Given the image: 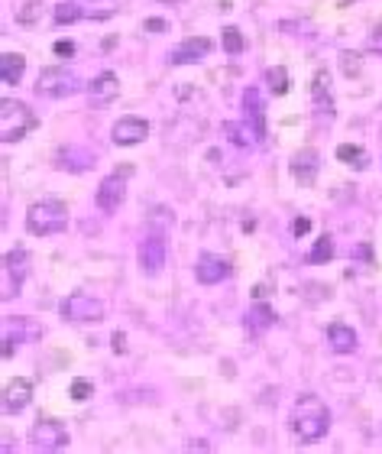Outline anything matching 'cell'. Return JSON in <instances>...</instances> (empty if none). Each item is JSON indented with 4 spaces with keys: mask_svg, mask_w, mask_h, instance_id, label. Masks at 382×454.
Listing matches in <instances>:
<instances>
[{
    "mask_svg": "<svg viewBox=\"0 0 382 454\" xmlns=\"http://www.w3.org/2000/svg\"><path fill=\"white\" fill-rule=\"evenodd\" d=\"M42 13H46V3H42V0H26L17 13V23L19 26H36L39 19H42Z\"/></svg>",
    "mask_w": 382,
    "mask_h": 454,
    "instance_id": "484cf974",
    "label": "cell"
},
{
    "mask_svg": "<svg viewBox=\"0 0 382 454\" xmlns=\"http://www.w3.org/2000/svg\"><path fill=\"white\" fill-rule=\"evenodd\" d=\"M58 162H65L72 172H84L91 169L94 156L88 150H78V146H65V150H58Z\"/></svg>",
    "mask_w": 382,
    "mask_h": 454,
    "instance_id": "7402d4cb",
    "label": "cell"
},
{
    "mask_svg": "<svg viewBox=\"0 0 382 454\" xmlns=\"http://www.w3.org/2000/svg\"><path fill=\"white\" fill-rule=\"evenodd\" d=\"M308 230H311V221H308V218H295V224H292V234L301 237V234H308Z\"/></svg>",
    "mask_w": 382,
    "mask_h": 454,
    "instance_id": "4dcf8cb0",
    "label": "cell"
},
{
    "mask_svg": "<svg viewBox=\"0 0 382 454\" xmlns=\"http://www.w3.org/2000/svg\"><path fill=\"white\" fill-rule=\"evenodd\" d=\"M214 49V42L205 36H191V39H182L175 49H172V65H191V62H198V58H205L207 52Z\"/></svg>",
    "mask_w": 382,
    "mask_h": 454,
    "instance_id": "4fadbf2b",
    "label": "cell"
},
{
    "mask_svg": "<svg viewBox=\"0 0 382 454\" xmlns=\"http://www.w3.org/2000/svg\"><path fill=\"white\" fill-rule=\"evenodd\" d=\"M146 29H152V33H159V29H166V23H162V19H150V23H146Z\"/></svg>",
    "mask_w": 382,
    "mask_h": 454,
    "instance_id": "836d02e7",
    "label": "cell"
},
{
    "mask_svg": "<svg viewBox=\"0 0 382 454\" xmlns=\"http://www.w3.org/2000/svg\"><path fill=\"white\" fill-rule=\"evenodd\" d=\"M327 340H331V350L334 354H353L356 344H360V338H356V331L350 328V324H327Z\"/></svg>",
    "mask_w": 382,
    "mask_h": 454,
    "instance_id": "ac0fdd59",
    "label": "cell"
},
{
    "mask_svg": "<svg viewBox=\"0 0 382 454\" xmlns=\"http://www.w3.org/2000/svg\"><path fill=\"white\" fill-rule=\"evenodd\" d=\"M29 399H33V383L17 377L3 389V412H7V416H19V412L29 406Z\"/></svg>",
    "mask_w": 382,
    "mask_h": 454,
    "instance_id": "9a60e30c",
    "label": "cell"
},
{
    "mask_svg": "<svg viewBox=\"0 0 382 454\" xmlns=\"http://www.w3.org/2000/svg\"><path fill=\"white\" fill-rule=\"evenodd\" d=\"M269 85H272V91H276V95H285V91H289V72H285V68L282 65H276V68H269Z\"/></svg>",
    "mask_w": 382,
    "mask_h": 454,
    "instance_id": "83f0119b",
    "label": "cell"
},
{
    "mask_svg": "<svg viewBox=\"0 0 382 454\" xmlns=\"http://www.w3.org/2000/svg\"><path fill=\"white\" fill-rule=\"evenodd\" d=\"M224 133L227 136H230V143L233 146H250L253 140H260V136H256V130H250V123H246V127H243V123H237V120H227L224 123Z\"/></svg>",
    "mask_w": 382,
    "mask_h": 454,
    "instance_id": "cb8c5ba5",
    "label": "cell"
},
{
    "mask_svg": "<svg viewBox=\"0 0 382 454\" xmlns=\"http://www.w3.org/2000/svg\"><path fill=\"white\" fill-rule=\"evenodd\" d=\"M68 396L75 399V402H84V399L94 396V386H91V383H84V379H75V383L68 386Z\"/></svg>",
    "mask_w": 382,
    "mask_h": 454,
    "instance_id": "f546056e",
    "label": "cell"
},
{
    "mask_svg": "<svg viewBox=\"0 0 382 454\" xmlns=\"http://www.w3.org/2000/svg\"><path fill=\"white\" fill-rule=\"evenodd\" d=\"M243 111H246V123H253V130L256 136H266V104H262V95L260 88H250L246 95H243Z\"/></svg>",
    "mask_w": 382,
    "mask_h": 454,
    "instance_id": "2e32d148",
    "label": "cell"
},
{
    "mask_svg": "<svg viewBox=\"0 0 382 454\" xmlns=\"http://www.w3.org/2000/svg\"><path fill=\"white\" fill-rule=\"evenodd\" d=\"M230 260H224V256L217 253H201L195 263V276L201 285H217L224 283V279H230Z\"/></svg>",
    "mask_w": 382,
    "mask_h": 454,
    "instance_id": "8fae6325",
    "label": "cell"
},
{
    "mask_svg": "<svg viewBox=\"0 0 382 454\" xmlns=\"http://www.w3.org/2000/svg\"><path fill=\"white\" fill-rule=\"evenodd\" d=\"M29 445L42 448V451H58L68 445V428L58 418H39L36 425L29 428Z\"/></svg>",
    "mask_w": 382,
    "mask_h": 454,
    "instance_id": "9c48e42d",
    "label": "cell"
},
{
    "mask_svg": "<svg viewBox=\"0 0 382 454\" xmlns=\"http://www.w3.org/2000/svg\"><path fill=\"white\" fill-rule=\"evenodd\" d=\"M146 136H150V120H143V117H120L111 127V140L117 146H136Z\"/></svg>",
    "mask_w": 382,
    "mask_h": 454,
    "instance_id": "7c38bea8",
    "label": "cell"
},
{
    "mask_svg": "<svg viewBox=\"0 0 382 454\" xmlns=\"http://www.w3.org/2000/svg\"><path fill=\"white\" fill-rule=\"evenodd\" d=\"M292 175H295V182H301V185H311V182L317 179V152L311 150V146H305L301 152L292 156Z\"/></svg>",
    "mask_w": 382,
    "mask_h": 454,
    "instance_id": "e0dca14e",
    "label": "cell"
},
{
    "mask_svg": "<svg viewBox=\"0 0 382 454\" xmlns=\"http://www.w3.org/2000/svg\"><path fill=\"white\" fill-rule=\"evenodd\" d=\"M127 179H130V166H120V169L111 172L107 179H101L94 201H97V208H101L104 214H113V211L120 208L123 195H127Z\"/></svg>",
    "mask_w": 382,
    "mask_h": 454,
    "instance_id": "5b68a950",
    "label": "cell"
},
{
    "mask_svg": "<svg viewBox=\"0 0 382 454\" xmlns=\"http://www.w3.org/2000/svg\"><path fill=\"white\" fill-rule=\"evenodd\" d=\"M113 347H117V354H123V347H127V338H123L120 331L113 334Z\"/></svg>",
    "mask_w": 382,
    "mask_h": 454,
    "instance_id": "d6a6232c",
    "label": "cell"
},
{
    "mask_svg": "<svg viewBox=\"0 0 382 454\" xmlns=\"http://www.w3.org/2000/svg\"><path fill=\"white\" fill-rule=\"evenodd\" d=\"M221 42H224V52H230V56H240L243 49H246V39H243V33L237 26H224Z\"/></svg>",
    "mask_w": 382,
    "mask_h": 454,
    "instance_id": "4316f807",
    "label": "cell"
},
{
    "mask_svg": "<svg viewBox=\"0 0 382 454\" xmlns=\"http://www.w3.org/2000/svg\"><path fill=\"white\" fill-rule=\"evenodd\" d=\"M78 88V78L68 72L65 65H49L36 81V95L39 97H65Z\"/></svg>",
    "mask_w": 382,
    "mask_h": 454,
    "instance_id": "52a82bcc",
    "label": "cell"
},
{
    "mask_svg": "<svg viewBox=\"0 0 382 454\" xmlns=\"http://www.w3.org/2000/svg\"><path fill=\"white\" fill-rule=\"evenodd\" d=\"M243 322H246V331L262 334L276 324V312H272L266 302H256V305H250V312L243 315Z\"/></svg>",
    "mask_w": 382,
    "mask_h": 454,
    "instance_id": "d6986e66",
    "label": "cell"
},
{
    "mask_svg": "<svg viewBox=\"0 0 382 454\" xmlns=\"http://www.w3.org/2000/svg\"><path fill=\"white\" fill-rule=\"evenodd\" d=\"M136 263H140L143 273H162V266H166V237L162 234H150L146 240L140 244V250H136Z\"/></svg>",
    "mask_w": 382,
    "mask_h": 454,
    "instance_id": "30bf717a",
    "label": "cell"
},
{
    "mask_svg": "<svg viewBox=\"0 0 382 454\" xmlns=\"http://www.w3.org/2000/svg\"><path fill=\"white\" fill-rule=\"evenodd\" d=\"M56 56H75V42H56Z\"/></svg>",
    "mask_w": 382,
    "mask_h": 454,
    "instance_id": "1f68e13d",
    "label": "cell"
},
{
    "mask_svg": "<svg viewBox=\"0 0 382 454\" xmlns=\"http://www.w3.org/2000/svg\"><path fill=\"white\" fill-rule=\"evenodd\" d=\"M23 68H26V58L17 56V52H3L0 56V78L7 88H17L19 78H23Z\"/></svg>",
    "mask_w": 382,
    "mask_h": 454,
    "instance_id": "ffe728a7",
    "label": "cell"
},
{
    "mask_svg": "<svg viewBox=\"0 0 382 454\" xmlns=\"http://www.w3.org/2000/svg\"><path fill=\"white\" fill-rule=\"evenodd\" d=\"M42 338V324L33 322V318H13L7 315L3 318V357H13L17 344H29V340H39Z\"/></svg>",
    "mask_w": 382,
    "mask_h": 454,
    "instance_id": "8992f818",
    "label": "cell"
},
{
    "mask_svg": "<svg viewBox=\"0 0 382 454\" xmlns=\"http://www.w3.org/2000/svg\"><path fill=\"white\" fill-rule=\"evenodd\" d=\"M81 17V10H78V3H58L56 7V23L58 26H65V23H75V19Z\"/></svg>",
    "mask_w": 382,
    "mask_h": 454,
    "instance_id": "f1b7e54d",
    "label": "cell"
},
{
    "mask_svg": "<svg viewBox=\"0 0 382 454\" xmlns=\"http://www.w3.org/2000/svg\"><path fill=\"white\" fill-rule=\"evenodd\" d=\"M311 101H315V107L321 111V107H331V72L327 68H317L315 78H311Z\"/></svg>",
    "mask_w": 382,
    "mask_h": 454,
    "instance_id": "44dd1931",
    "label": "cell"
},
{
    "mask_svg": "<svg viewBox=\"0 0 382 454\" xmlns=\"http://www.w3.org/2000/svg\"><path fill=\"white\" fill-rule=\"evenodd\" d=\"M327 428H331V409L315 393H301L292 409V435L301 445H315L327 435Z\"/></svg>",
    "mask_w": 382,
    "mask_h": 454,
    "instance_id": "6da1fadb",
    "label": "cell"
},
{
    "mask_svg": "<svg viewBox=\"0 0 382 454\" xmlns=\"http://www.w3.org/2000/svg\"><path fill=\"white\" fill-rule=\"evenodd\" d=\"M33 127H36V114L29 111V104H23L17 97H3L0 101V140L3 143L26 140V133Z\"/></svg>",
    "mask_w": 382,
    "mask_h": 454,
    "instance_id": "3957f363",
    "label": "cell"
},
{
    "mask_svg": "<svg viewBox=\"0 0 382 454\" xmlns=\"http://www.w3.org/2000/svg\"><path fill=\"white\" fill-rule=\"evenodd\" d=\"M104 302L97 295H88V292H72L65 302L58 305V315L65 318V322H101L104 318Z\"/></svg>",
    "mask_w": 382,
    "mask_h": 454,
    "instance_id": "277c9868",
    "label": "cell"
},
{
    "mask_svg": "<svg viewBox=\"0 0 382 454\" xmlns=\"http://www.w3.org/2000/svg\"><path fill=\"white\" fill-rule=\"evenodd\" d=\"M26 273H29V250L26 246L7 250V256H3V302L19 292V283H23V276Z\"/></svg>",
    "mask_w": 382,
    "mask_h": 454,
    "instance_id": "ba28073f",
    "label": "cell"
},
{
    "mask_svg": "<svg viewBox=\"0 0 382 454\" xmlns=\"http://www.w3.org/2000/svg\"><path fill=\"white\" fill-rule=\"evenodd\" d=\"M334 260V240L331 237H317V244L308 250V263L311 266H321V263H331Z\"/></svg>",
    "mask_w": 382,
    "mask_h": 454,
    "instance_id": "d4e9b609",
    "label": "cell"
},
{
    "mask_svg": "<svg viewBox=\"0 0 382 454\" xmlns=\"http://www.w3.org/2000/svg\"><path fill=\"white\" fill-rule=\"evenodd\" d=\"M337 159L347 162V166H356V169H366V166H369V156H366L363 146H350V143H340V146H337Z\"/></svg>",
    "mask_w": 382,
    "mask_h": 454,
    "instance_id": "603a6c76",
    "label": "cell"
},
{
    "mask_svg": "<svg viewBox=\"0 0 382 454\" xmlns=\"http://www.w3.org/2000/svg\"><path fill=\"white\" fill-rule=\"evenodd\" d=\"M68 227V208L58 198H39L26 208V230L33 237H52Z\"/></svg>",
    "mask_w": 382,
    "mask_h": 454,
    "instance_id": "7a4b0ae2",
    "label": "cell"
},
{
    "mask_svg": "<svg viewBox=\"0 0 382 454\" xmlns=\"http://www.w3.org/2000/svg\"><path fill=\"white\" fill-rule=\"evenodd\" d=\"M117 95H120V78L113 75V72H101V75H97L91 85H88V97H91L94 107L111 104Z\"/></svg>",
    "mask_w": 382,
    "mask_h": 454,
    "instance_id": "5bb4252c",
    "label": "cell"
}]
</instances>
